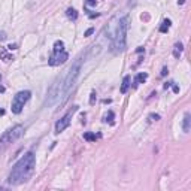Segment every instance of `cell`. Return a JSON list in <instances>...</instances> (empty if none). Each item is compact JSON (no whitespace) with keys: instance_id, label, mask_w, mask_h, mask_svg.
Returning a JSON list of instances; mask_svg holds the SVG:
<instances>
[{"instance_id":"cell-1","label":"cell","mask_w":191,"mask_h":191,"mask_svg":"<svg viewBox=\"0 0 191 191\" xmlns=\"http://www.w3.org/2000/svg\"><path fill=\"white\" fill-rule=\"evenodd\" d=\"M34 166H36V157L33 152H27L24 157H21L17 164L12 167L10 173H9V178H8V182L10 185H20V184H24L27 182L33 172H34Z\"/></svg>"},{"instance_id":"cell-2","label":"cell","mask_w":191,"mask_h":191,"mask_svg":"<svg viewBox=\"0 0 191 191\" xmlns=\"http://www.w3.org/2000/svg\"><path fill=\"white\" fill-rule=\"evenodd\" d=\"M82 64H84V55H79L78 58L73 61V64L70 66V69L67 70V73L64 75V82H63V100H61V103L69 97V94L72 93V90L75 88L76 81H78L79 75H81Z\"/></svg>"},{"instance_id":"cell-3","label":"cell","mask_w":191,"mask_h":191,"mask_svg":"<svg viewBox=\"0 0 191 191\" xmlns=\"http://www.w3.org/2000/svg\"><path fill=\"white\" fill-rule=\"evenodd\" d=\"M129 21L130 18L129 17H122L118 24H117V30H115V34H113V39H112V51L113 52H122L125 49V45H127V29H129Z\"/></svg>"},{"instance_id":"cell-4","label":"cell","mask_w":191,"mask_h":191,"mask_svg":"<svg viewBox=\"0 0 191 191\" xmlns=\"http://www.w3.org/2000/svg\"><path fill=\"white\" fill-rule=\"evenodd\" d=\"M63 82H64V75H60L55 78V81L52 82V85L49 87V90L46 93V97H45V101H43L45 108L54 106L58 101L61 103V100H63Z\"/></svg>"},{"instance_id":"cell-5","label":"cell","mask_w":191,"mask_h":191,"mask_svg":"<svg viewBox=\"0 0 191 191\" xmlns=\"http://www.w3.org/2000/svg\"><path fill=\"white\" fill-rule=\"evenodd\" d=\"M22 134H24V127L20 125V124L15 125V127H12V129H9L8 132L3 133L2 137H0V149H5L10 143H14L15 141H18Z\"/></svg>"},{"instance_id":"cell-6","label":"cell","mask_w":191,"mask_h":191,"mask_svg":"<svg viewBox=\"0 0 191 191\" xmlns=\"http://www.w3.org/2000/svg\"><path fill=\"white\" fill-rule=\"evenodd\" d=\"M30 96H31V93H30L29 90L17 93V94L14 96V100H12V108H10V109H12V112H14V113H21V111H22L24 105L29 101Z\"/></svg>"},{"instance_id":"cell-7","label":"cell","mask_w":191,"mask_h":191,"mask_svg":"<svg viewBox=\"0 0 191 191\" xmlns=\"http://www.w3.org/2000/svg\"><path fill=\"white\" fill-rule=\"evenodd\" d=\"M78 111V106H73L64 117H63L61 120H58L57 121V124H55V133H61V132H64L67 127H69V124H70V121H72V117H73V113Z\"/></svg>"},{"instance_id":"cell-8","label":"cell","mask_w":191,"mask_h":191,"mask_svg":"<svg viewBox=\"0 0 191 191\" xmlns=\"http://www.w3.org/2000/svg\"><path fill=\"white\" fill-rule=\"evenodd\" d=\"M67 58H69V54L66 51H58V52H54L49 57L48 63H49V66H60L63 63H66Z\"/></svg>"},{"instance_id":"cell-9","label":"cell","mask_w":191,"mask_h":191,"mask_svg":"<svg viewBox=\"0 0 191 191\" xmlns=\"http://www.w3.org/2000/svg\"><path fill=\"white\" fill-rule=\"evenodd\" d=\"M130 82H132V78H130V76H129V75L124 76L122 84H121V93H122V94H125L127 91H129V88H130V85H132Z\"/></svg>"},{"instance_id":"cell-10","label":"cell","mask_w":191,"mask_h":191,"mask_svg":"<svg viewBox=\"0 0 191 191\" xmlns=\"http://www.w3.org/2000/svg\"><path fill=\"white\" fill-rule=\"evenodd\" d=\"M190 122H191V115H190V112H185V115H184V125H182V129L185 133L190 132Z\"/></svg>"},{"instance_id":"cell-11","label":"cell","mask_w":191,"mask_h":191,"mask_svg":"<svg viewBox=\"0 0 191 191\" xmlns=\"http://www.w3.org/2000/svg\"><path fill=\"white\" fill-rule=\"evenodd\" d=\"M182 49H184L182 43H181V42H178V43L175 45V49H173V55H175L176 58H179V55H181V52H182Z\"/></svg>"},{"instance_id":"cell-12","label":"cell","mask_w":191,"mask_h":191,"mask_svg":"<svg viewBox=\"0 0 191 191\" xmlns=\"http://www.w3.org/2000/svg\"><path fill=\"white\" fill-rule=\"evenodd\" d=\"M146 78H148V75H146V73H137L136 79H134L136 85H137V84H142V82H145V81H146Z\"/></svg>"},{"instance_id":"cell-13","label":"cell","mask_w":191,"mask_h":191,"mask_svg":"<svg viewBox=\"0 0 191 191\" xmlns=\"http://www.w3.org/2000/svg\"><path fill=\"white\" fill-rule=\"evenodd\" d=\"M66 15H67L70 20H76V18H78V12H76L73 8H69V9L66 10Z\"/></svg>"},{"instance_id":"cell-14","label":"cell","mask_w":191,"mask_h":191,"mask_svg":"<svg viewBox=\"0 0 191 191\" xmlns=\"http://www.w3.org/2000/svg\"><path fill=\"white\" fill-rule=\"evenodd\" d=\"M170 24H172L170 20H164V21H163V25L160 27V31H161V33H166V31L170 29Z\"/></svg>"},{"instance_id":"cell-15","label":"cell","mask_w":191,"mask_h":191,"mask_svg":"<svg viewBox=\"0 0 191 191\" xmlns=\"http://www.w3.org/2000/svg\"><path fill=\"white\" fill-rule=\"evenodd\" d=\"M58 51H64V43H63V41H57L54 43V52H58Z\"/></svg>"},{"instance_id":"cell-16","label":"cell","mask_w":191,"mask_h":191,"mask_svg":"<svg viewBox=\"0 0 191 191\" xmlns=\"http://www.w3.org/2000/svg\"><path fill=\"white\" fill-rule=\"evenodd\" d=\"M84 139H85V141H88V142H93V141H96V134L87 132V133H84Z\"/></svg>"},{"instance_id":"cell-17","label":"cell","mask_w":191,"mask_h":191,"mask_svg":"<svg viewBox=\"0 0 191 191\" xmlns=\"http://www.w3.org/2000/svg\"><path fill=\"white\" fill-rule=\"evenodd\" d=\"M112 118H113V112H109L108 115L105 117V121H109V122L112 124V122H113V121H112Z\"/></svg>"},{"instance_id":"cell-18","label":"cell","mask_w":191,"mask_h":191,"mask_svg":"<svg viewBox=\"0 0 191 191\" xmlns=\"http://www.w3.org/2000/svg\"><path fill=\"white\" fill-rule=\"evenodd\" d=\"M158 120H160V115H157V113H155V115H154V113L149 115V121H158Z\"/></svg>"},{"instance_id":"cell-19","label":"cell","mask_w":191,"mask_h":191,"mask_svg":"<svg viewBox=\"0 0 191 191\" xmlns=\"http://www.w3.org/2000/svg\"><path fill=\"white\" fill-rule=\"evenodd\" d=\"M93 33H94V29H88V30L85 31V34H84V36H91Z\"/></svg>"},{"instance_id":"cell-20","label":"cell","mask_w":191,"mask_h":191,"mask_svg":"<svg viewBox=\"0 0 191 191\" xmlns=\"http://www.w3.org/2000/svg\"><path fill=\"white\" fill-rule=\"evenodd\" d=\"M97 3V0H87V5H90V6H94Z\"/></svg>"},{"instance_id":"cell-21","label":"cell","mask_w":191,"mask_h":191,"mask_svg":"<svg viewBox=\"0 0 191 191\" xmlns=\"http://www.w3.org/2000/svg\"><path fill=\"white\" fill-rule=\"evenodd\" d=\"M6 39V33L5 31H0V41H5Z\"/></svg>"},{"instance_id":"cell-22","label":"cell","mask_w":191,"mask_h":191,"mask_svg":"<svg viewBox=\"0 0 191 191\" xmlns=\"http://www.w3.org/2000/svg\"><path fill=\"white\" fill-rule=\"evenodd\" d=\"M94 100H96V93H91V99H90V103L91 105L94 103Z\"/></svg>"},{"instance_id":"cell-23","label":"cell","mask_w":191,"mask_h":191,"mask_svg":"<svg viewBox=\"0 0 191 191\" xmlns=\"http://www.w3.org/2000/svg\"><path fill=\"white\" fill-rule=\"evenodd\" d=\"M8 48H9L10 51H12V49H17V45H15V43H10V45H9Z\"/></svg>"},{"instance_id":"cell-24","label":"cell","mask_w":191,"mask_h":191,"mask_svg":"<svg viewBox=\"0 0 191 191\" xmlns=\"http://www.w3.org/2000/svg\"><path fill=\"white\" fill-rule=\"evenodd\" d=\"M169 70H167V67H163V72H161V76H164V75H166Z\"/></svg>"},{"instance_id":"cell-25","label":"cell","mask_w":191,"mask_h":191,"mask_svg":"<svg viewBox=\"0 0 191 191\" xmlns=\"http://www.w3.org/2000/svg\"><path fill=\"white\" fill-rule=\"evenodd\" d=\"M184 2H185V0H179L178 3H179V5H184Z\"/></svg>"},{"instance_id":"cell-26","label":"cell","mask_w":191,"mask_h":191,"mask_svg":"<svg viewBox=\"0 0 191 191\" xmlns=\"http://www.w3.org/2000/svg\"><path fill=\"white\" fill-rule=\"evenodd\" d=\"M0 113H3V111H0Z\"/></svg>"}]
</instances>
